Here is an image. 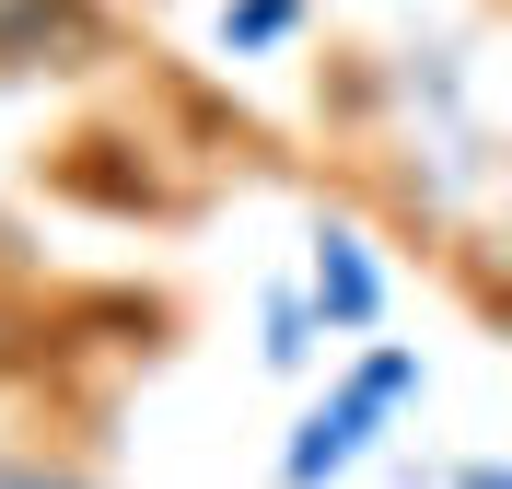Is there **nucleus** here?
Segmentation results:
<instances>
[{
    "label": "nucleus",
    "instance_id": "nucleus-1",
    "mask_svg": "<svg viewBox=\"0 0 512 489\" xmlns=\"http://www.w3.org/2000/svg\"><path fill=\"white\" fill-rule=\"evenodd\" d=\"M419 396V350H361L338 385H326V408L303 431H291V455H280V489H326V478H350L361 455H373V431L396 420Z\"/></svg>",
    "mask_w": 512,
    "mask_h": 489
},
{
    "label": "nucleus",
    "instance_id": "nucleus-5",
    "mask_svg": "<svg viewBox=\"0 0 512 489\" xmlns=\"http://www.w3.org/2000/svg\"><path fill=\"white\" fill-rule=\"evenodd\" d=\"M256 350H268V373H303V361H315V315H303V292H268V338H256Z\"/></svg>",
    "mask_w": 512,
    "mask_h": 489
},
{
    "label": "nucleus",
    "instance_id": "nucleus-6",
    "mask_svg": "<svg viewBox=\"0 0 512 489\" xmlns=\"http://www.w3.org/2000/svg\"><path fill=\"white\" fill-rule=\"evenodd\" d=\"M0 489H105V478H82L59 455H0Z\"/></svg>",
    "mask_w": 512,
    "mask_h": 489
},
{
    "label": "nucleus",
    "instance_id": "nucleus-7",
    "mask_svg": "<svg viewBox=\"0 0 512 489\" xmlns=\"http://www.w3.org/2000/svg\"><path fill=\"white\" fill-rule=\"evenodd\" d=\"M454 489H512V478H501V466L478 455V466H454Z\"/></svg>",
    "mask_w": 512,
    "mask_h": 489
},
{
    "label": "nucleus",
    "instance_id": "nucleus-2",
    "mask_svg": "<svg viewBox=\"0 0 512 489\" xmlns=\"http://www.w3.org/2000/svg\"><path fill=\"white\" fill-rule=\"evenodd\" d=\"M105 0H0V70H94Z\"/></svg>",
    "mask_w": 512,
    "mask_h": 489
},
{
    "label": "nucleus",
    "instance_id": "nucleus-4",
    "mask_svg": "<svg viewBox=\"0 0 512 489\" xmlns=\"http://www.w3.org/2000/svg\"><path fill=\"white\" fill-rule=\"evenodd\" d=\"M315 0H222V59H280Z\"/></svg>",
    "mask_w": 512,
    "mask_h": 489
},
{
    "label": "nucleus",
    "instance_id": "nucleus-3",
    "mask_svg": "<svg viewBox=\"0 0 512 489\" xmlns=\"http://www.w3.org/2000/svg\"><path fill=\"white\" fill-rule=\"evenodd\" d=\"M303 315H315V326H338V338L384 326V268H373V245H361L350 222H326V233H315V268H303Z\"/></svg>",
    "mask_w": 512,
    "mask_h": 489
}]
</instances>
